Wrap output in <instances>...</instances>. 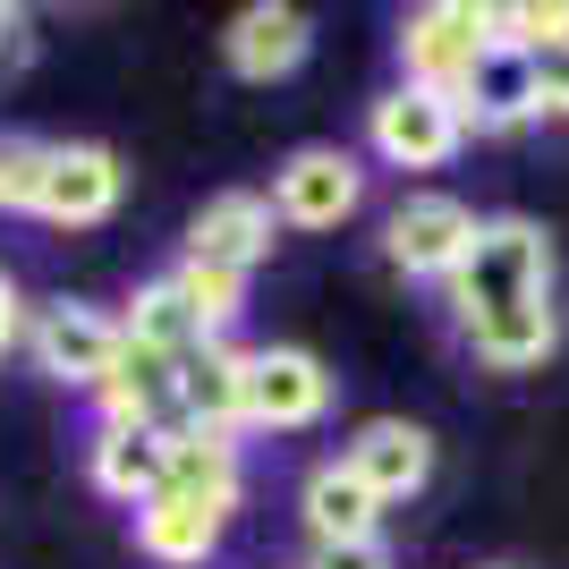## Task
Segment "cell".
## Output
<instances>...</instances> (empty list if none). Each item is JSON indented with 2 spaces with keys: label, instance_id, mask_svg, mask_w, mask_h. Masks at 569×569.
<instances>
[{
  "label": "cell",
  "instance_id": "cell-1",
  "mask_svg": "<svg viewBox=\"0 0 569 569\" xmlns=\"http://www.w3.org/2000/svg\"><path fill=\"white\" fill-rule=\"evenodd\" d=\"M527 298H552V238L536 230V221H519V213L476 221V247L459 256V272H451L459 323H485V315L527 307Z\"/></svg>",
  "mask_w": 569,
  "mask_h": 569
},
{
  "label": "cell",
  "instance_id": "cell-2",
  "mask_svg": "<svg viewBox=\"0 0 569 569\" xmlns=\"http://www.w3.org/2000/svg\"><path fill=\"white\" fill-rule=\"evenodd\" d=\"M493 9H476V0H433V9H408L400 26V86H433V94H459L476 77V60L493 51Z\"/></svg>",
  "mask_w": 569,
  "mask_h": 569
},
{
  "label": "cell",
  "instance_id": "cell-3",
  "mask_svg": "<svg viewBox=\"0 0 569 569\" xmlns=\"http://www.w3.org/2000/svg\"><path fill=\"white\" fill-rule=\"evenodd\" d=\"M366 144H375V162L391 170H442L468 144V119H459L451 94H433V86H391V94L366 111Z\"/></svg>",
  "mask_w": 569,
  "mask_h": 569
},
{
  "label": "cell",
  "instance_id": "cell-4",
  "mask_svg": "<svg viewBox=\"0 0 569 569\" xmlns=\"http://www.w3.org/2000/svg\"><path fill=\"white\" fill-rule=\"evenodd\" d=\"M357 204H366V170L340 144H307L272 170V221H289V230H340Z\"/></svg>",
  "mask_w": 569,
  "mask_h": 569
},
{
  "label": "cell",
  "instance_id": "cell-5",
  "mask_svg": "<svg viewBox=\"0 0 569 569\" xmlns=\"http://www.w3.org/2000/svg\"><path fill=\"white\" fill-rule=\"evenodd\" d=\"M468 247H476V213L459 196H408L400 213L382 221V263L408 272V281H451Z\"/></svg>",
  "mask_w": 569,
  "mask_h": 569
},
{
  "label": "cell",
  "instance_id": "cell-6",
  "mask_svg": "<svg viewBox=\"0 0 569 569\" xmlns=\"http://www.w3.org/2000/svg\"><path fill=\"white\" fill-rule=\"evenodd\" d=\"M332 408V375L307 349H247V426L298 433Z\"/></svg>",
  "mask_w": 569,
  "mask_h": 569
},
{
  "label": "cell",
  "instance_id": "cell-7",
  "mask_svg": "<svg viewBox=\"0 0 569 569\" xmlns=\"http://www.w3.org/2000/svg\"><path fill=\"white\" fill-rule=\"evenodd\" d=\"M340 468L366 485V493L391 510V501H417L433 485V433L408 426V417H375V426L349 433V451H340Z\"/></svg>",
  "mask_w": 569,
  "mask_h": 569
},
{
  "label": "cell",
  "instance_id": "cell-8",
  "mask_svg": "<svg viewBox=\"0 0 569 569\" xmlns=\"http://www.w3.org/2000/svg\"><path fill=\"white\" fill-rule=\"evenodd\" d=\"M119 188H128V170H119L111 144H51L34 213L60 221V230H94V221L119 213Z\"/></svg>",
  "mask_w": 569,
  "mask_h": 569
},
{
  "label": "cell",
  "instance_id": "cell-9",
  "mask_svg": "<svg viewBox=\"0 0 569 569\" xmlns=\"http://www.w3.org/2000/svg\"><path fill=\"white\" fill-rule=\"evenodd\" d=\"M94 400H102V426H153V433H170V426H179V357L137 349V340L119 332V357H111V375L94 382Z\"/></svg>",
  "mask_w": 569,
  "mask_h": 569
},
{
  "label": "cell",
  "instance_id": "cell-10",
  "mask_svg": "<svg viewBox=\"0 0 569 569\" xmlns=\"http://www.w3.org/2000/svg\"><path fill=\"white\" fill-rule=\"evenodd\" d=\"M34 366L60 382H77V391H94L102 375H111V357H119V323L102 307H77V298H60V307L34 315Z\"/></svg>",
  "mask_w": 569,
  "mask_h": 569
},
{
  "label": "cell",
  "instance_id": "cell-11",
  "mask_svg": "<svg viewBox=\"0 0 569 569\" xmlns=\"http://www.w3.org/2000/svg\"><path fill=\"white\" fill-rule=\"evenodd\" d=\"M162 493L170 501H196L230 519L238 493H247V468H238V442L230 433H196V426H170V468H162Z\"/></svg>",
  "mask_w": 569,
  "mask_h": 569
},
{
  "label": "cell",
  "instance_id": "cell-12",
  "mask_svg": "<svg viewBox=\"0 0 569 569\" xmlns=\"http://www.w3.org/2000/svg\"><path fill=\"white\" fill-rule=\"evenodd\" d=\"M272 196H247V188H230V196H213L204 213L188 221V263H230V272H256L263 256H272Z\"/></svg>",
  "mask_w": 569,
  "mask_h": 569
},
{
  "label": "cell",
  "instance_id": "cell-13",
  "mask_svg": "<svg viewBox=\"0 0 569 569\" xmlns=\"http://www.w3.org/2000/svg\"><path fill=\"white\" fill-rule=\"evenodd\" d=\"M179 426H196V433L247 426V349L204 340L196 357H179Z\"/></svg>",
  "mask_w": 569,
  "mask_h": 569
},
{
  "label": "cell",
  "instance_id": "cell-14",
  "mask_svg": "<svg viewBox=\"0 0 569 569\" xmlns=\"http://www.w3.org/2000/svg\"><path fill=\"white\" fill-rule=\"evenodd\" d=\"M315 26L307 9H281V0H256V9H238L230 34H221V51H230L238 77H256V86H272V77H289L298 60H307Z\"/></svg>",
  "mask_w": 569,
  "mask_h": 569
},
{
  "label": "cell",
  "instance_id": "cell-15",
  "mask_svg": "<svg viewBox=\"0 0 569 569\" xmlns=\"http://www.w3.org/2000/svg\"><path fill=\"white\" fill-rule=\"evenodd\" d=\"M459 340L476 349V366H493V375H527V366H545L561 349V307L552 298H527V307H501L485 323H459Z\"/></svg>",
  "mask_w": 569,
  "mask_h": 569
},
{
  "label": "cell",
  "instance_id": "cell-16",
  "mask_svg": "<svg viewBox=\"0 0 569 569\" xmlns=\"http://www.w3.org/2000/svg\"><path fill=\"white\" fill-rule=\"evenodd\" d=\"M94 485L111 501H128V510H144V501L162 493V468H170V433L153 426H94Z\"/></svg>",
  "mask_w": 569,
  "mask_h": 569
},
{
  "label": "cell",
  "instance_id": "cell-17",
  "mask_svg": "<svg viewBox=\"0 0 569 569\" xmlns=\"http://www.w3.org/2000/svg\"><path fill=\"white\" fill-rule=\"evenodd\" d=\"M298 519H307L315 545H357V536H382V501L366 493L340 459H323V468H307V485H298Z\"/></svg>",
  "mask_w": 569,
  "mask_h": 569
},
{
  "label": "cell",
  "instance_id": "cell-18",
  "mask_svg": "<svg viewBox=\"0 0 569 569\" xmlns=\"http://www.w3.org/2000/svg\"><path fill=\"white\" fill-rule=\"evenodd\" d=\"M221 527H230V519L196 510V501L153 493V501L137 510V552H144V561H162V569H204V561L221 552Z\"/></svg>",
  "mask_w": 569,
  "mask_h": 569
},
{
  "label": "cell",
  "instance_id": "cell-19",
  "mask_svg": "<svg viewBox=\"0 0 569 569\" xmlns=\"http://www.w3.org/2000/svg\"><path fill=\"white\" fill-rule=\"evenodd\" d=\"M451 102H459V119H468V128H519V119H536V77H527V51L493 43Z\"/></svg>",
  "mask_w": 569,
  "mask_h": 569
},
{
  "label": "cell",
  "instance_id": "cell-20",
  "mask_svg": "<svg viewBox=\"0 0 569 569\" xmlns=\"http://www.w3.org/2000/svg\"><path fill=\"white\" fill-rule=\"evenodd\" d=\"M119 332L137 340V349H162V357H196L204 340H213L204 323H196V307L179 298V289H170V272H162V281H144V289H137V307L119 315Z\"/></svg>",
  "mask_w": 569,
  "mask_h": 569
},
{
  "label": "cell",
  "instance_id": "cell-21",
  "mask_svg": "<svg viewBox=\"0 0 569 569\" xmlns=\"http://www.w3.org/2000/svg\"><path fill=\"white\" fill-rule=\"evenodd\" d=\"M170 289H179V298L196 307V323H204L213 340L230 332V323H238V307H247V272H230V263H188V256H179Z\"/></svg>",
  "mask_w": 569,
  "mask_h": 569
},
{
  "label": "cell",
  "instance_id": "cell-22",
  "mask_svg": "<svg viewBox=\"0 0 569 569\" xmlns=\"http://www.w3.org/2000/svg\"><path fill=\"white\" fill-rule=\"evenodd\" d=\"M51 144H0V213H34Z\"/></svg>",
  "mask_w": 569,
  "mask_h": 569
},
{
  "label": "cell",
  "instance_id": "cell-23",
  "mask_svg": "<svg viewBox=\"0 0 569 569\" xmlns=\"http://www.w3.org/2000/svg\"><path fill=\"white\" fill-rule=\"evenodd\" d=\"M527 77H536V119H569V43L527 51Z\"/></svg>",
  "mask_w": 569,
  "mask_h": 569
},
{
  "label": "cell",
  "instance_id": "cell-24",
  "mask_svg": "<svg viewBox=\"0 0 569 569\" xmlns=\"http://www.w3.org/2000/svg\"><path fill=\"white\" fill-rule=\"evenodd\" d=\"M307 569H391V545H382V536H357V545H315Z\"/></svg>",
  "mask_w": 569,
  "mask_h": 569
},
{
  "label": "cell",
  "instance_id": "cell-25",
  "mask_svg": "<svg viewBox=\"0 0 569 569\" xmlns=\"http://www.w3.org/2000/svg\"><path fill=\"white\" fill-rule=\"evenodd\" d=\"M18 323H26V298L9 281H0V349H9V340H18Z\"/></svg>",
  "mask_w": 569,
  "mask_h": 569
},
{
  "label": "cell",
  "instance_id": "cell-26",
  "mask_svg": "<svg viewBox=\"0 0 569 569\" xmlns=\"http://www.w3.org/2000/svg\"><path fill=\"white\" fill-rule=\"evenodd\" d=\"M18 43V9H0V51Z\"/></svg>",
  "mask_w": 569,
  "mask_h": 569
},
{
  "label": "cell",
  "instance_id": "cell-27",
  "mask_svg": "<svg viewBox=\"0 0 569 569\" xmlns=\"http://www.w3.org/2000/svg\"><path fill=\"white\" fill-rule=\"evenodd\" d=\"M493 569H519V561H493Z\"/></svg>",
  "mask_w": 569,
  "mask_h": 569
}]
</instances>
